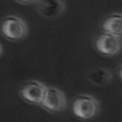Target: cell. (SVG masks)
Instances as JSON below:
<instances>
[{"mask_svg":"<svg viewBox=\"0 0 122 122\" xmlns=\"http://www.w3.org/2000/svg\"><path fill=\"white\" fill-rule=\"evenodd\" d=\"M1 33L11 41H20L26 36L28 26L26 23L19 17L9 15L1 21L0 24Z\"/></svg>","mask_w":122,"mask_h":122,"instance_id":"obj_1","label":"cell"},{"mask_svg":"<svg viewBox=\"0 0 122 122\" xmlns=\"http://www.w3.org/2000/svg\"><path fill=\"white\" fill-rule=\"evenodd\" d=\"M100 109L99 101L90 95H80L75 99L73 112L79 119H90Z\"/></svg>","mask_w":122,"mask_h":122,"instance_id":"obj_2","label":"cell"},{"mask_svg":"<svg viewBox=\"0 0 122 122\" xmlns=\"http://www.w3.org/2000/svg\"><path fill=\"white\" fill-rule=\"evenodd\" d=\"M41 105L50 112H60L66 107V98L62 90L55 87H46Z\"/></svg>","mask_w":122,"mask_h":122,"instance_id":"obj_3","label":"cell"},{"mask_svg":"<svg viewBox=\"0 0 122 122\" xmlns=\"http://www.w3.org/2000/svg\"><path fill=\"white\" fill-rule=\"evenodd\" d=\"M45 90L46 87L42 82L37 80H29L22 85L19 94L25 101L33 105H41Z\"/></svg>","mask_w":122,"mask_h":122,"instance_id":"obj_4","label":"cell"},{"mask_svg":"<svg viewBox=\"0 0 122 122\" xmlns=\"http://www.w3.org/2000/svg\"><path fill=\"white\" fill-rule=\"evenodd\" d=\"M96 48L105 56H113L121 50V40L119 36L109 33L100 34L96 41Z\"/></svg>","mask_w":122,"mask_h":122,"instance_id":"obj_5","label":"cell"},{"mask_svg":"<svg viewBox=\"0 0 122 122\" xmlns=\"http://www.w3.org/2000/svg\"><path fill=\"white\" fill-rule=\"evenodd\" d=\"M37 5L39 12L47 19H54L65 10V5L62 0H40Z\"/></svg>","mask_w":122,"mask_h":122,"instance_id":"obj_6","label":"cell"},{"mask_svg":"<svg viewBox=\"0 0 122 122\" xmlns=\"http://www.w3.org/2000/svg\"><path fill=\"white\" fill-rule=\"evenodd\" d=\"M102 30L105 33H109L121 37L122 33V15L121 13H113L109 15L102 23Z\"/></svg>","mask_w":122,"mask_h":122,"instance_id":"obj_7","label":"cell"},{"mask_svg":"<svg viewBox=\"0 0 122 122\" xmlns=\"http://www.w3.org/2000/svg\"><path fill=\"white\" fill-rule=\"evenodd\" d=\"M111 76L110 71L105 69V68H98L95 71H91L88 74V79L91 82H94L96 85H105L111 81Z\"/></svg>","mask_w":122,"mask_h":122,"instance_id":"obj_8","label":"cell"},{"mask_svg":"<svg viewBox=\"0 0 122 122\" xmlns=\"http://www.w3.org/2000/svg\"><path fill=\"white\" fill-rule=\"evenodd\" d=\"M15 1L22 5H35V3H39L40 0H15Z\"/></svg>","mask_w":122,"mask_h":122,"instance_id":"obj_9","label":"cell"},{"mask_svg":"<svg viewBox=\"0 0 122 122\" xmlns=\"http://www.w3.org/2000/svg\"><path fill=\"white\" fill-rule=\"evenodd\" d=\"M1 53H2V47H1V45H0V55H1Z\"/></svg>","mask_w":122,"mask_h":122,"instance_id":"obj_10","label":"cell"}]
</instances>
